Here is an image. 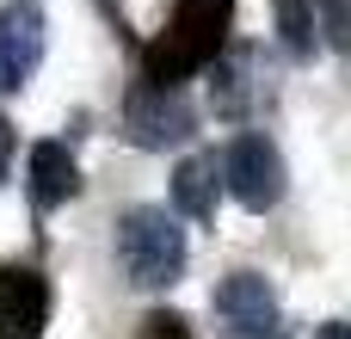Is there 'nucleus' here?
I'll list each match as a JSON object with an SVG mask.
<instances>
[{
    "instance_id": "f257e3e1",
    "label": "nucleus",
    "mask_w": 351,
    "mask_h": 339,
    "mask_svg": "<svg viewBox=\"0 0 351 339\" xmlns=\"http://www.w3.org/2000/svg\"><path fill=\"white\" fill-rule=\"evenodd\" d=\"M228 25H234V0H173L167 31H154V43L142 49V80L154 86L191 80L228 49Z\"/></svg>"
},
{
    "instance_id": "f03ea898",
    "label": "nucleus",
    "mask_w": 351,
    "mask_h": 339,
    "mask_svg": "<svg viewBox=\"0 0 351 339\" xmlns=\"http://www.w3.org/2000/svg\"><path fill=\"white\" fill-rule=\"evenodd\" d=\"M117 272H123L136 290H167V284H179V272H185V229H179V216L148 210V204L123 210V216H117Z\"/></svg>"
},
{
    "instance_id": "7ed1b4c3",
    "label": "nucleus",
    "mask_w": 351,
    "mask_h": 339,
    "mask_svg": "<svg viewBox=\"0 0 351 339\" xmlns=\"http://www.w3.org/2000/svg\"><path fill=\"white\" fill-rule=\"evenodd\" d=\"M222 185L234 191V204L247 210H271L284 198V154L271 136L259 130H241L228 148H222Z\"/></svg>"
},
{
    "instance_id": "20e7f679",
    "label": "nucleus",
    "mask_w": 351,
    "mask_h": 339,
    "mask_svg": "<svg viewBox=\"0 0 351 339\" xmlns=\"http://www.w3.org/2000/svg\"><path fill=\"white\" fill-rule=\"evenodd\" d=\"M123 136L136 148H179L191 136V105L179 99V86H154L136 80L123 93Z\"/></svg>"
},
{
    "instance_id": "39448f33",
    "label": "nucleus",
    "mask_w": 351,
    "mask_h": 339,
    "mask_svg": "<svg viewBox=\"0 0 351 339\" xmlns=\"http://www.w3.org/2000/svg\"><path fill=\"white\" fill-rule=\"evenodd\" d=\"M216 321H222V339H284L278 296L259 272H228L216 284Z\"/></svg>"
},
{
    "instance_id": "423d86ee",
    "label": "nucleus",
    "mask_w": 351,
    "mask_h": 339,
    "mask_svg": "<svg viewBox=\"0 0 351 339\" xmlns=\"http://www.w3.org/2000/svg\"><path fill=\"white\" fill-rule=\"evenodd\" d=\"M43 62V6L12 0L0 6V93H19Z\"/></svg>"
},
{
    "instance_id": "0eeeda50",
    "label": "nucleus",
    "mask_w": 351,
    "mask_h": 339,
    "mask_svg": "<svg viewBox=\"0 0 351 339\" xmlns=\"http://www.w3.org/2000/svg\"><path fill=\"white\" fill-rule=\"evenodd\" d=\"M49 327V284L31 266H0V339H37Z\"/></svg>"
},
{
    "instance_id": "6e6552de",
    "label": "nucleus",
    "mask_w": 351,
    "mask_h": 339,
    "mask_svg": "<svg viewBox=\"0 0 351 339\" xmlns=\"http://www.w3.org/2000/svg\"><path fill=\"white\" fill-rule=\"evenodd\" d=\"M25 191L37 210H62L68 198H80V167L62 142H31L25 154Z\"/></svg>"
},
{
    "instance_id": "1a4fd4ad",
    "label": "nucleus",
    "mask_w": 351,
    "mask_h": 339,
    "mask_svg": "<svg viewBox=\"0 0 351 339\" xmlns=\"http://www.w3.org/2000/svg\"><path fill=\"white\" fill-rule=\"evenodd\" d=\"M216 173H222V161H210V154H185V161L173 167V210L191 216V222L216 216V191H222Z\"/></svg>"
},
{
    "instance_id": "9d476101",
    "label": "nucleus",
    "mask_w": 351,
    "mask_h": 339,
    "mask_svg": "<svg viewBox=\"0 0 351 339\" xmlns=\"http://www.w3.org/2000/svg\"><path fill=\"white\" fill-rule=\"evenodd\" d=\"M271 25H278V37H284L290 56H315V43H321L315 0H271Z\"/></svg>"
},
{
    "instance_id": "9b49d317",
    "label": "nucleus",
    "mask_w": 351,
    "mask_h": 339,
    "mask_svg": "<svg viewBox=\"0 0 351 339\" xmlns=\"http://www.w3.org/2000/svg\"><path fill=\"white\" fill-rule=\"evenodd\" d=\"M315 19H321V37L351 56V0H315Z\"/></svg>"
},
{
    "instance_id": "f8f14e48",
    "label": "nucleus",
    "mask_w": 351,
    "mask_h": 339,
    "mask_svg": "<svg viewBox=\"0 0 351 339\" xmlns=\"http://www.w3.org/2000/svg\"><path fill=\"white\" fill-rule=\"evenodd\" d=\"M136 339H197V334H191V321H185V315H173V309H154V315L142 321V334H136Z\"/></svg>"
},
{
    "instance_id": "ddd939ff",
    "label": "nucleus",
    "mask_w": 351,
    "mask_h": 339,
    "mask_svg": "<svg viewBox=\"0 0 351 339\" xmlns=\"http://www.w3.org/2000/svg\"><path fill=\"white\" fill-rule=\"evenodd\" d=\"M6 167H12V124L0 117V179H6Z\"/></svg>"
},
{
    "instance_id": "4468645a",
    "label": "nucleus",
    "mask_w": 351,
    "mask_h": 339,
    "mask_svg": "<svg viewBox=\"0 0 351 339\" xmlns=\"http://www.w3.org/2000/svg\"><path fill=\"white\" fill-rule=\"evenodd\" d=\"M315 339H351V321H327V327H321Z\"/></svg>"
}]
</instances>
